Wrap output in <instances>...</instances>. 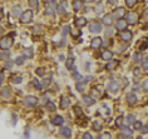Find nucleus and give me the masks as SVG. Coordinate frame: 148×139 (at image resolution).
<instances>
[{
    "label": "nucleus",
    "mask_w": 148,
    "mask_h": 139,
    "mask_svg": "<svg viewBox=\"0 0 148 139\" xmlns=\"http://www.w3.org/2000/svg\"><path fill=\"white\" fill-rule=\"evenodd\" d=\"M13 38L10 36H4L0 39V49L1 50H8L13 45Z\"/></svg>",
    "instance_id": "obj_1"
},
{
    "label": "nucleus",
    "mask_w": 148,
    "mask_h": 139,
    "mask_svg": "<svg viewBox=\"0 0 148 139\" xmlns=\"http://www.w3.org/2000/svg\"><path fill=\"white\" fill-rule=\"evenodd\" d=\"M38 103V98L37 97H33V95H28L24 98L23 100V104L25 107H29V108H33V107H35Z\"/></svg>",
    "instance_id": "obj_2"
},
{
    "label": "nucleus",
    "mask_w": 148,
    "mask_h": 139,
    "mask_svg": "<svg viewBox=\"0 0 148 139\" xmlns=\"http://www.w3.org/2000/svg\"><path fill=\"white\" fill-rule=\"evenodd\" d=\"M31 20H33V11H31V10L23 11V14H21V17H20V21H21V23H23V24H29Z\"/></svg>",
    "instance_id": "obj_3"
},
{
    "label": "nucleus",
    "mask_w": 148,
    "mask_h": 139,
    "mask_svg": "<svg viewBox=\"0 0 148 139\" xmlns=\"http://www.w3.org/2000/svg\"><path fill=\"white\" fill-rule=\"evenodd\" d=\"M88 29H89L90 33H94V34H98L100 33L103 29H102V24L98 23V21H92L88 25Z\"/></svg>",
    "instance_id": "obj_4"
},
{
    "label": "nucleus",
    "mask_w": 148,
    "mask_h": 139,
    "mask_svg": "<svg viewBox=\"0 0 148 139\" xmlns=\"http://www.w3.org/2000/svg\"><path fill=\"white\" fill-rule=\"evenodd\" d=\"M113 17L117 18L118 20H121V19H123L125 17V9L122 8V6H119V8H115L114 11H113Z\"/></svg>",
    "instance_id": "obj_5"
},
{
    "label": "nucleus",
    "mask_w": 148,
    "mask_h": 139,
    "mask_svg": "<svg viewBox=\"0 0 148 139\" xmlns=\"http://www.w3.org/2000/svg\"><path fill=\"white\" fill-rule=\"evenodd\" d=\"M119 36H121V39L123 40V42L129 43L131 40H132V38H133V34H132L129 30H123V31H121V33H119Z\"/></svg>",
    "instance_id": "obj_6"
},
{
    "label": "nucleus",
    "mask_w": 148,
    "mask_h": 139,
    "mask_svg": "<svg viewBox=\"0 0 148 139\" xmlns=\"http://www.w3.org/2000/svg\"><path fill=\"white\" fill-rule=\"evenodd\" d=\"M125 20H127V23L129 25L136 24L137 20H138V14H137V13H133V11L128 13V14H127V19H125Z\"/></svg>",
    "instance_id": "obj_7"
},
{
    "label": "nucleus",
    "mask_w": 148,
    "mask_h": 139,
    "mask_svg": "<svg viewBox=\"0 0 148 139\" xmlns=\"http://www.w3.org/2000/svg\"><path fill=\"white\" fill-rule=\"evenodd\" d=\"M102 44H103L102 38H100V36H96V38H93L92 42H90V46H92L93 49H99L100 46H102Z\"/></svg>",
    "instance_id": "obj_8"
},
{
    "label": "nucleus",
    "mask_w": 148,
    "mask_h": 139,
    "mask_svg": "<svg viewBox=\"0 0 148 139\" xmlns=\"http://www.w3.org/2000/svg\"><path fill=\"white\" fill-rule=\"evenodd\" d=\"M114 17H113V14H106L104 17H103L102 19V23L107 25V26H109V25H112L113 23H114V19H113Z\"/></svg>",
    "instance_id": "obj_9"
},
{
    "label": "nucleus",
    "mask_w": 148,
    "mask_h": 139,
    "mask_svg": "<svg viewBox=\"0 0 148 139\" xmlns=\"http://www.w3.org/2000/svg\"><path fill=\"white\" fill-rule=\"evenodd\" d=\"M125 100H127L128 105H134V104L137 103V95L134 93H129V94H127V97H125Z\"/></svg>",
    "instance_id": "obj_10"
},
{
    "label": "nucleus",
    "mask_w": 148,
    "mask_h": 139,
    "mask_svg": "<svg viewBox=\"0 0 148 139\" xmlns=\"http://www.w3.org/2000/svg\"><path fill=\"white\" fill-rule=\"evenodd\" d=\"M107 88H108V90L112 91V93H117L118 89H119V85L115 80H111L108 83V85H107Z\"/></svg>",
    "instance_id": "obj_11"
},
{
    "label": "nucleus",
    "mask_w": 148,
    "mask_h": 139,
    "mask_svg": "<svg viewBox=\"0 0 148 139\" xmlns=\"http://www.w3.org/2000/svg\"><path fill=\"white\" fill-rule=\"evenodd\" d=\"M127 25H128L127 20H125V19H121V20H118L117 24H115V29H118L119 31H123V30H125Z\"/></svg>",
    "instance_id": "obj_12"
},
{
    "label": "nucleus",
    "mask_w": 148,
    "mask_h": 139,
    "mask_svg": "<svg viewBox=\"0 0 148 139\" xmlns=\"http://www.w3.org/2000/svg\"><path fill=\"white\" fill-rule=\"evenodd\" d=\"M0 95H1L3 99H9V98L11 97V91L9 88H3V89L0 90Z\"/></svg>",
    "instance_id": "obj_13"
},
{
    "label": "nucleus",
    "mask_w": 148,
    "mask_h": 139,
    "mask_svg": "<svg viewBox=\"0 0 148 139\" xmlns=\"http://www.w3.org/2000/svg\"><path fill=\"white\" fill-rule=\"evenodd\" d=\"M87 19L83 18V17H79V18H75V25H77L78 28H82V26H86L87 25Z\"/></svg>",
    "instance_id": "obj_14"
},
{
    "label": "nucleus",
    "mask_w": 148,
    "mask_h": 139,
    "mask_svg": "<svg viewBox=\"0 0 148 139\" xmlns=\"http://www.w3.org/2000/svg\"><path fill=\"white\" fill-rule=\"evenodd\" d=\"M69 104H70L69 98L68 97H62V99H60V108L62 109H67L69 107Z\"/></svg>",
    "instance_id": "obj_15"
},
{
    "label": "nucleus",
    "mask_w": 148,
    "mask_h": 139,
    "mask_svg": "<svg viewBox=\"0 0 148 139\" xmlns=\"http://www.w3.org/2000/svg\"><path fill=\"white\" fill-rule=\"evenodd\" d=\"M121 133L124 134V135H128V137L132 138V135H133V129H131L129 127H121Z\"/></svg>",
    "instance_id": "obj_16"
},
{
    "label": "nucleus",
    "mask_w": 148,
    "mask_h": 139,
    "mask_svg": "<svg viewBox=\"0 0 148 139\" xmlns=\"http://www.w3.org/2000/svg\"><path fill=\"white\" fill-rule=\"evenodd\" d=\"M117 65H118V62L117 60H109L108 63H107V65H106V69L107 70H114L115 68H117Z\"/></svg>",
    "instance_id": "obj_17"
},
{
    "label": "nucleus",
    "mask_w": 148,
    "mask_h": 139,
    "mask_svg": "<svg viewBox=\"0 0 148 139\" xmlns=\"http://www.w3.org/2000/svg\"><path fill=\"white\" fill-rule=\"evenodd\" d=\"M60 134H62L64 138H70V137H72V130H70V128L63 127V128L60 129Z\"/></svg>",
    "instance_id": "obj_18"
},
{
    "label": "nucleus",
    "mask_w": 148,
    "mask_h": 139,
    "mask_svg": "<svg viewBox=\"0 0 148 139\" xmlns=\"http://www.w3.org/2000/svg\"><path fill=\"white\" fill-rule=\"evenodd\" d=\"M52 123H53L54 125H62L63 123H64V119H63L62 115H55L54 118L52 119Z\"/></svg>",
    "instance_id": "obj_19"
},
{
    "label": "nucleus",
    "mask_w": 148,
    "mask_h": 139,
    "mask_svg": "<svg viewBox=\"0 0 148 139\" xmlns=\"http://www.w3.org/2000/svg\"><path fill=\"white\" fill-rule=\"evenodd\" d=\"M102 58L104 59V60H107V62L112 60V58H113V53L111 52V50H104V52L102 53Z\"/></svg>",
    "instance_id": "obj_20"
},
{
    "label": "nucleus",
    "mask_w": 148,
    "mask_h": 139,
    "mask_svg": "<svg viewBox=\"0 0 148 139\" xmlns=\"http://www.w3.org/2000/svg\"><path fill=\"white\" fill-rule=\"evenodd\" d=\"M11 13H13V17H15V18H20L21 14H23L20 6H14V8H13V10H11Z\"/></svg>",
    "instance_id": "obj_21"
},
{
    "label": "nucleus",
    "mask_w": 148,
    "mask_h": 139,
    "mask_svg": "<svg viewBox=\"0 0 148 139\" xmlns=\"http://www.w3.org/2000/svg\"><path fill=\"white\" fill-rule=\"evenodd\" d=\"M23 56L24 58H28V59H31L34 56V52H33V48H28L23 52Z\"/></svg>",
    "instance_id": "obj_22"
},
{
    "label": "nucleus",
    "mask_w": 148,
    "mask_h": 139,
    "mask_svg": "<svg viewBox=\"0 0 148 139\" xmlns=\"http://www.w3.org/2000/svg\"><path fill=\"white\" fill-rule=\"evenodd\" d=\"M65 67H67L68 70H74V59L68 58L67 62H65Z\"/></svg>",
    "instance_id": "obj_23"
},
{
    "label": "nucleus",
    "mask_w": 148,
    "mask_h": 139,
    "mask_svg": "<svg viewBox=\"0 0 148 139\" xmlns=\"http://www.w3.org/2000/svg\"><path fill=\"white\" fill-rule=\"evenodd\" d=\"M54 13H55V10H54V8H53V5L48 3V5H46V8H45V14L49 15V17H53Z\"/></svg>",
    "instance_id": "obj_24"
},
{
    "label": "nucleus",
    "mask_w": 148,
    "mask_h": 139,
    "mask_svg": "<svg viewBox=\"0 0 148 139\" xmlns=\"http://www.w3.org/2000/svg\"><path fill=\"white\" fill-rule=\"evenodd\" d=\"M9 56H10V53L8 50H1L0 52V60H9Z\"/></svg>",
    "instance_id": "obj_25"
},
{
    "label": "nucleus",
    "mask_w": 148,
    "mask_h": 139,
    "mask_svg": "<svg viewBox=\"0 0 148 139\" xmlns=\"http://www.w3.org/2000/svg\"><path fill=\"white\" fill-rule=\"evenodd\" d=\"M84 3L83 1H73L72 3V5H73V9L75 11H79L80 9H82V6H83Z\"/></svg>",
    "instance_id": "obj_26"
},
{
    "label": "nucleus",
    "mask_w": 148,
    "mask_h": 139,
    "mask_svg": "<svg viewBox=\"0 0 148 139\" xmlns=\"http://www.w3.org/2000/svg\"><path fill=\"white\" fill-rule=\"evenodd\" d=\"M102 128H103V125H102V123H100V122H98V120L93 122V129L96 132H100V130H102Z\"/></svg>",
    "instance_id": "obj_27"
},
{
    "label": "nucleus",
    "mask_w": 148,
    "mask_h": 139,
    "mask_svg": "<svg viewBox=\"0 0 148 139\" xmlns=\"http://www.w3.org/2000/svg\"><path fill=\"white\" fill-rule=\"evenodd\" d=\"M83 102L87 104V105H92V104H94V99L92 97H88V95H84L83 97Z\"/></svg>",
    "instance_id": "obj_28"
},
{
    "label": "nucleus",
    "mask_w": 148,
    "mask_h": 139,
    "mask_svg": "<svg viewBox=\"0 0 148 139\" xmlns=\"http://www.w3.org/2000/svg\"><path fill=\"white\" fill-rule=\"evenodd\" d=\"M125 120H127L128 124H134L137 120H136V116H134L133 114H128L127 118H125Z\"/></svg>",
    "instance_id": "obj_29"
},
{
    "label": "nucleus",
    "mask_w": 148,
    "mask_h": 139,
    "mask_svg": "<svg viewBox=\"0 0 148 139\" xmlns=\"http://www.w3.org/2000/svg\"><path fill=\"white\" fill-rule=\"evenodd\" d=\"M143 60V56L141 53H136V54L133 55V62H136V63H142Z\"/></svg>",
    "instance_id": "obj_30"
},
{
    "label": "nucleus",
    "mask_w": 148,
    "mask_h": 139,
    "mask_svg": "<svg viewBox=\"0 0 148 139\" xmlns=\"http://www.w3.org/2000/svg\"><path fill=\"white\" fill-rule=\"evenodd\" d=\"M73 79L77 83H82V79H83V77L79 74V73H77V71H73Z\"/></svg>",
    "instance_id": "obj_31"
},
{
    "label": "nucleus",
    "mask_w": 148,
    "mask_h": 139,
    "mask_svg": "<svg viewBox=\"0 0 148 139\" xmlns=\"http://www.w3.org/2000/svg\"><path fill=\"white\" fill-rule=\"evenodd\" d=\"M24 62H25V58H24V56H18V58L14 60V64H17V65H23Z\"/></svg>",
    "instance_id": "obj_32"
},
{
    "label": "nucleus",
    "mask_w": 148,
    "mask_h": 139,
    "mask_svg": "<svg viewBox=\"0 0 148 139\" xmlns=\"http://www.w3.org/2000/svg\"><path fill=\"white\" fill-rule=\"evenodd\" d=\"M33 31H34V34H42L43 26H42V25H35V26L33 28Z\"/></svg>",
    "instance_id": "obj_33"
},
{
    "label": "nucleus",
    "mask_w": 148,
    "mask_h": 139,
    "mask_svg": "<svg viewBox=\"0 0 148 139\" xmlns=\"http://www.w3.org/2000/svg\"><path fill=\"white\" fill-rule=\"evenodd\" d=\"M98 139H111V134L108 132H104V133H100L98 135Z\"/></svg>",
    "instance_id": "obj_34"
},
{
    "label": "nucleus",
    "mask_w": 148,
    "mask_h": 139,
    "mask_svg": "<svg viewBox=\"0 0 148 139\" xmlns=\"http://www.w3.org/2000/svg\"><path fill=\"white\" fill-rule=\"evenodd\" d=\"M35 74L38 75V77H44V74H45V70H44V68H37Z\"/></svg>",
    "instance_id": "obj_35"
},
{
    "label": "nucleus",
    "mask_w": 148,
    "mask_h": 139,
    "mask_svg": "<svg viewBox=\"0 0 148 139\" xmlns=\"http://www.w3.org/2000/svg\"><path fill=\"white\" fill-rule=\"evenodd\" d=\"M33 85H34V88H35V89H38V90H42V84H40V81L38 80V79H35V80L33 81Z\"/></svg>",
    "instance_id": "obj_36"
},
{
    "label": "nucleus",
    "mask_w": 148,
    "mask_h": 139,
    "mask_svg": "<svg viewBox=\"0 0 148 139\" xmlns=\"http://www.w3.org/2000/svg\"><path fill=\"white\" fill-rule=\"evenodd\" d=\"M141 64H142V69H144V70H148V56L143 59Z\"/></svg>",
    "instance_id": "obj_37"
},
{
    "label": "nucleus",
    "mask_w": 148,
    "mask_h": 139,
    "mask_svg": "<svg viewBox=\"0 0 148 139\" xmlns=\"http://www.w3.org/2000/svg\"><path fill=\"white\" fill-rule=\"evenodd\" d=\"M137 4V0H125V5L132 8V6H134Z\"/></svg>",
    "instance_id": "obj_38"
},
{
    "label": "nucleus",
    "mask_w": 148,
    "mask_h": 139,
    "mask_svg": "<svg viewBox=\"0 0 148 139\" xmlns=\"http://www.w3.org/2000/svg\"><path fill=\"white\" fill-rule=\"evenodd\" d=\"M45 107H46V108H48L49 110H55V104L53 103V102H48V103L45 104Z\"/></svg>",
    "instance_id": "obj_39"
},
{
    "label": "nucleus",
    "mask_w": 148,
    "mask_h": 139,
    "mask_svg": "<svg viewBox=\"0 0 148 139\" xmlns=\"http://www.w3.org/2000/svg\"><path fill=\"white\" fill-rule=\"evenodd\" d=\"M29 5L31 8H38L39 6V1H37V0H29Z\"/></svg>",
    "instance_id": "obj_40"
},
{
    "label": "nucleus",
    "mask_w": 148,
    "mask_h": 139,
    "mask_svg": "<svg viewBox=\"0 0 148 139\" xmlns=\"http://www.w3.org/2000/svg\"><path fill=\"white\" fill-rule=\"evenodd\" d=\"M142 127H143V125H142V123H141V122H136V123L133 124V128L136 129V130H141V129H142Z\"/></svg>",
    "instance_id": "obj_41"
},
{
    "label": "nucleus",
    "mask_w": 148,
    "mask_h": 139,
    "mask_svg": "<svg viewBox=\"0 0 148 139\" xmlns=\"http://www.w3.org/2000/svg\"><path fill=\"white\" fill-rule=\"evenodd\" d=\"M122 123H123V116L119 115L117 119H115V124L118 125V127H122Z\"/></svg>",
    "instance_id": "obj_42"
},
{
    "label": "nucleus",
    "mask_w": 148,
    "mask_h": 139,
    "mask_svg": "<svg viewBox=\"0 0 148 139\" xmlns=\"http://www.w3.org/2000/svg\"><path fill=\"white\" fill-rule=\"evenodd\" d=\"M21 81H23L21 77H14V78H13V83H14V84H20Z\"/></svg>",
    "instance_id": "obj_43"
},
{
    "label": "nucleus",
    "mask_w": 148,
    "mask_h": 139,
    "mask_svg": "<svg viewBox=\"0 0 148 139\" xmlns=\"http://www.w3.org/2000/svg\"><path fill=\"white\" fill-rule=\"evenodd\" d=\"M77 90L84 91V83L83 81H82V83H77Z\"/></svg>",
    "instance_id": "obj_44"
},
{
    "label": "nucleus",
    "mask_w": 148,
    "mask_h": 139,
    "mask_svg": "<svg viewBox=\"0 0 148 139\" xmlns=\"http://www.w3.org/2000/svg\"><path fill=\"white\" fill-rule=\"evenodd\" d=\"M147 48H148V42H147V40H146V42H143L139 45V50H146Z\"/></svg>",
    "instance_id": "obj_45"
},
{
    "label": "nucleus",
    "mask_w": 148,
    "mask_h": 139,
    "mask_svg": "<svg viewBox=\"0 0 148 139\" xmlns=\"http://www.w3.org/2000/svg\"><path fill=\"white\" fill-rule=\"evenodd\" d=\"M56 9H58V13H59V14H63V13H64V8H63V3H60V4H58V6H56Z\"/></svg>",
    "instance_id": "obj_46"
},
{
    "label": "nucleus",
    "mask_w": 148,
    "mask_h": 139,
    "mask_svg": "<svg viewBox=\"0 0 148 139\" xmlns=\"http://www.w3.org/2000/svg\"><path fill=\"white\" fill-rule=\"evenodd\" d=\"M69 30H70V28H69L68 25H65V26L63 28V30H62V34L63 35H67V33H69Z\"/></svg>",
    "instance_id": "obj_47"
},
{
    "label": "nucleus",
    "mask_w": 148,
    "mask_h": 139,
    "mask_svg": "<svg viewBox=\"0 0 148 139\" xmlns=\"http://www.w3.org/2000/svg\"><path fill=\"white\" fill-rule=\"evenodd\" d=\"M13 64H14V63H13L11 60H8V62H6V64H5V68H6V69H11Z\"/></svg>",
    "instance_id": "obj_48"
},
{
    "label": "nucleus",
    "mask_w": 148,
    "mask_h": 139,
    "mask_svg": "<svg viewBox=\"0 0 148 139\" xmlns=\"http://www.w3.org/2000/svg\"><path fill=\"white\" fill-rule=\"evenodd\" d=\"M82 139H92V134H90V133H84L83 137H82Z\"/></svg>",
    "instance_id": "obj_49"
},
{
    "label": "nucleus",
    "mask_w": 148,
    "mask_h": 139,
    "mask_svg": "<svg viewBox=\"0 0 148 139\" xmlns=\"http://www.w3.org/2000/svg\"><path fill=\"white\" fill-rule=\"evenodd\" d=\"M141 133H142V134H147L148 133V125H146V127H142V129H141Z\"/></svg>",
    "instance_id": "obj_50"
},
{
    "label": "nucleus",
    "mask_w": 148,
    "mask_h": 139,
    "mask_svg": "<svg viewBox=\"0 0 148 139\" xmlns=\"http://www.w3.org/2000/svg\"><path fill=\"white\" fill-rule=\"evenodd\" d=\"M118 139H131V137H128V135H124V134H119L118 135Z\"/></svg>",
    "instance_id": "obj_51"
},
{
    "label": "nucleus",
    "mask_w": 148,
    "mask_h": 139,
    "mask_svg": "<svg viewBox=\"0 0 148 139\" xmlns=\"http://www.w3.org/2000/svg\"><path fill=\"white\" fill-rule=\"evenodd\" d=\"M102 10H103L102 5H99V6H97V8H96V13H97V14H100V13H102Z\"/></svg>",
    "instance_id": "obj_52"
},
{
    "label": "nucleus",
    "mask_w": 148,
    "mask_h": 139,
    "mask_svg": "<svg viewBox=\"0 0 148 139\" xmlns=\"http://www.w3.org/2000/svg\"><path fill=\"white\" fill-rule=\"evenodd\" d=\"M106 34H107V35H109V36H112L113 35V30L112 29H107L106 30Z\"/></svg>",
    "instance_id": "obj_53"
},
{
    "label": "nucleus",
    "mask_w": 148,
    "mask_h": 139,
    "mask_svg": "<svg viewBox=\"0 0 148 139\" xmlns=\"http://www.w3.org/2000/svg\"><path fill=\"white\" fill-rule=\"evenodd\" d=\"M143 89H144V90H148V80H146V81L143 83Z\"/></svg>",
    "instance_id": "obj_54"
},
{
    "label": "nucleus",
    "mask_w": 148,
    "mask_h": 139,
    "mask_svg": "<svg viewBox=\"0 0 148 139\" xmlns=\"http://www.w3.org/2000/svg\"><path fill=\"white\" fill-rule=\"evenodd\" d=\"M75 113H77V114H82V110H80V108L79 107H75Z\"/></svg>",
    "instance_id": "obj_55"
},
{
    "label": "nucleus",
    "mask_w": 148,
    "mask_h": 139,
    "mask_svg": "<svg viewBox=\"0 0 148 139\" xmlns=\"http://www.w3.org/2000/svg\"><path fill=\"white\" fill-rule=\"evenodd\" d=\"M50 84V78H48V79H45V80H44V85H45V87H46V85H49Z\"/></svg>",
    "instance_id": "obj_56"
},
{
    "label": "nucleus",
    "mask_w": 148,
    "mask_h": 139,
    "mask_svg": "<svg viewBox=\"0 0 148 139\" xmlns=\"http://www.w3.org/2000/svg\"><path fill=\"white\" fill-rule=\"evenodd\" d=\"M3 17H4V10H3V8H0V20L3 19Z\"/></svg>",
    "instance_id": "obj_57"
},
{
    "label": "nucleus",
    "mask_w": 148,
    "mask_h": 139,
    "mask_svg": "<svg viewBox=\"0 0 148 139\" xmlns=\"http://www.w3.org/2000/svg\"><path fill=\"white\" fill-rule=\"evenodd\" d=\"M90 79H92V77H86V78H84V83H87V81H89Z\"/></svg>",
    "instance_id": "obj_58"
},
{
    "label": "nucleus",
    "mask_w": 148,
    "mask_h": 139,
    "mask_svg": "<svg viewBox=\"0 0 148 139\" xmlns=\"http://www.w3.org/2000/svg\"><path fill=\"white\" fill-rule=\"evenodd\" d=\"M59 58H60V60H64V55H63V54L59 55Z\"/></svg>",
    "instance_id": "obj_59"
},
{
    "label": "nucleus",
    "mask_w": 148,
    "mask_h": 139,
    "mask_svg": "<svg viewBox=\"0 0 148 139\" xmlns=\"http://www.w3.org/2000/svg\"><path fill=\"white\" fill-rule=\"evenodd\" d=\"M1 83H3V77L0 75V85H1Z\"/></svg>",
    "instance_id": "obj_60"
}]
</instances>
